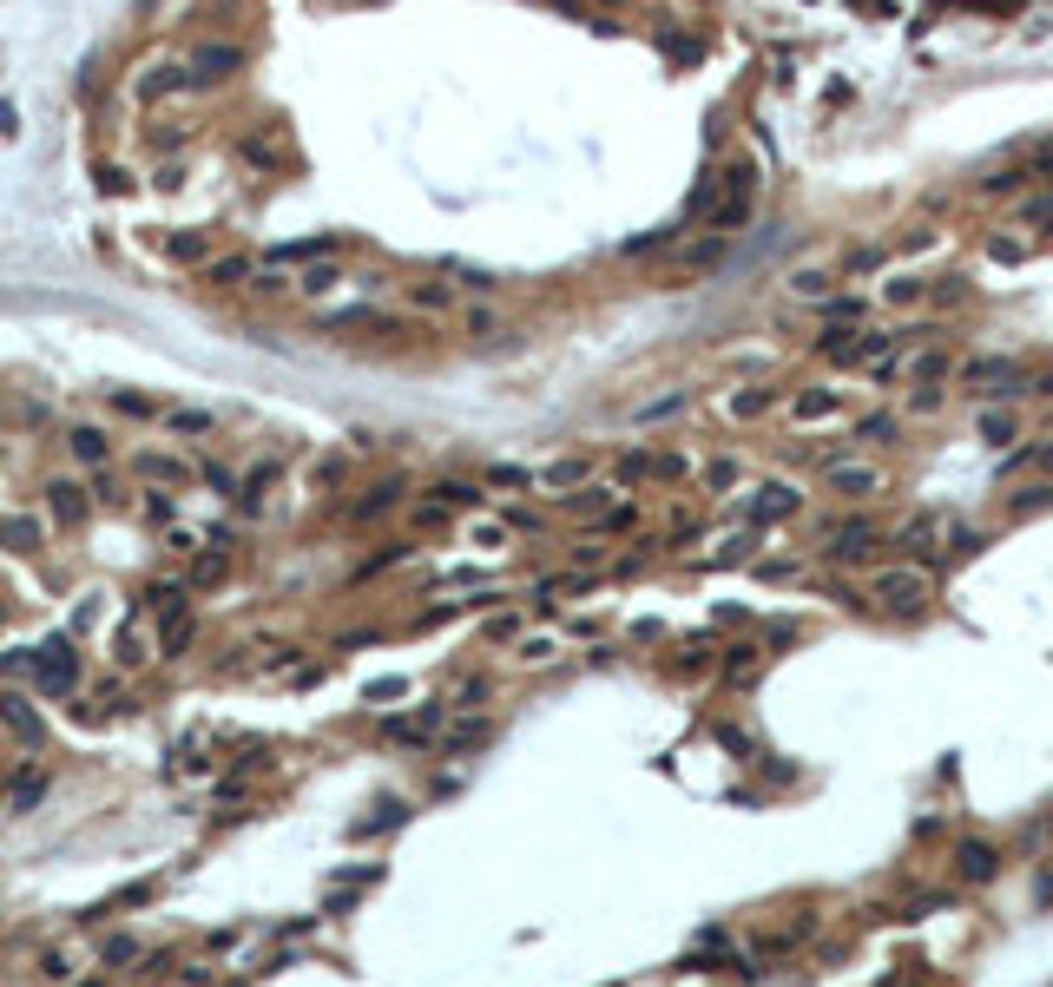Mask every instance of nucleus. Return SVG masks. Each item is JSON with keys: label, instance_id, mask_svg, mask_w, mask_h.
<instances>
[{"label": "nucleus", "instance_id": "52", "mask_svg": "<svg viewBox=\"0 0 1053 987\" xmlns=\"http://www.w3.org/2000/svg\"><path fill=\"white\" fill-rule=\"evenodd\" d=\"M488 487H534L527 468H488Z\"/></svg>", "mask_w": 1053, "mask_h": 987}, {"label": "nucleus", "instance_id": "10", "mask_svg": "<svg viewBox=\"0 0 1053 987\" xmlns=\"http://www.w3.org/2000/svg\"><path fill=\"white\" fill-rule=\"evenodd\" d=\"M343 251V237L336 231H323V237H303V244H277V251H270V264H316V257H336Z\"/></svg>", "mask_w": 1053, "mask_h": 987}, {"label": "nucleus", "instance_id": "60", "mask_svg": "<svg viewBox=\"0 0 1053 987\" xmlns=\"http://www.w3.org/2000/svg\"><path fill=\"white\" fill-rule=\"evenodd\" d=\"M468 329H474V336H494L501 323H494V310H468Z\"/></svg>", "mask_w": 1053, "mask_h": 987}, {"label": "nucleus", "instance_id": "28", "mask_svg": "<svg viewBox=\"0 0 1053 987\" xmlns=\"http://www.w3.org/2000/svg\"><path fill=\"white\" fill-rule=\"evenodd\" d=\"M224 566H231V560H224V547H205L198 560H191L185 586H211V580H224Z\"/></svg>", "mask_w": 1053, "mask_h": 987}, {"label": "nucleus", "instance_id": "54", "mask_svg": "<svg viewBox=\"0 0 1053 987\" xmlns=\"http://www.w3.org/2000/svg\"><path fill=\"white\" fill-rule=\"evenodd\" d=\"M244 158H251V165H277V145L270 139H244Z\"/></svg>", "mask_w": 1053, "mask_h": 987}, {"label": "nucleus", "instance_id": "5", "mask_svg": "<svg viewBox=\"0 0 1053 987\" xmlns=\"http://www.w3.org/2000/svg\"><path fill=\"white\" fill-rule=\"evenodd\" d=\"M86 514H93V487L86 481H47V520L53 527H86Z\"/></svg>", "mask_w": 1053, "mask_h": 987}, {"label": "nucleus", "instance_id": "9", "mask_svg": "<svg viewBox=\"0 0 1053 987\" xmlns=\"http://www.w3.org/2000/svg\"><path fill=\"white\" fill-rule=\"evenodd\" d=\"M586 481H593V461H553V468L534 474V487H540V494H553V501L573 494V487H586Z\"/></svg>", "mask_w": 1053, "mask_h": 987}, {"label": "nucleus", "instance_id": "38", "mask_svg": "<svg viewBox=\"0 0 1053 987\" xmlns=\"http://www.w3.org/2000/svg\"><path fill=\"white\" fill-rule=\"evenodd\" d=\"M981 441H1014V415L1007 408H981Z\"/></svg>", "mask_w": 1053, "mask_h": 987}, {"label": "nucleus", "instance_id": "49", "mask_svg": "<svg viewBox=\"0 0 1053 987\" xmlns=\"http://www.w3.org/2000/svg\"><path fill=\"white\" fill-rule=\"evenodd\" d=\"M126 961H139V941H132V935L106 941V968H126Z\"/></svg>", "mask_w": 1053, "mask_h": 987}, {"label": "nucleus", "instance_id": "24", "mask_svg": "<svg viewBox=\"0 0 1053 987\" xmlns=\"http://www.w3.org/2000/svg\"><path fill=\"white\" fill-rule=\"evenodd\" d=\"M244 290H257V297H290V290H297V283L283 277V270H277V264H257V270H251V277H244Z\"/></svg>", "mask_w": 1053, "mask_h": 987}, {"label": "nucleus", "instance_id": "55", "mask_svg": "<svg viewBox=\"0 0 1053 987\" xmlns=\"http://www.w3.org/2000/svg\"><path fill=\"white\" fill-rule=\"evenodd\" d=\"M705 481H711V487H731V481H738V461H711Z\"/></svg>", "mask_w": 1053, "mask_h": 987}, {"label": "nucleus", "instance_id": "42", "mask_svg": "<svg viewBox=\"0 0 1053 987\" xmlns=\"http://www.w3.org/2000/svg\"><path fill=\"white\" fill-rule=\"evenodd\" d=\"M606 494H613V487H580V494H566V507H573V514H606Z\"/></svg>", "mask_w": 1053, "mask_h": 987}, {"label": "nucleus", "instance_id": "11", "mask_svg": "<svg viewBox=\"0 0 1053 987\" xmlns=\"http://www.w3.org/2000/svg\"><path fill=\"white\" fill-rule=\"evenodd\" d=\"M395 507H402V481H376V487H362V501H349V520H382Z\"/></svg>", "mask_w": 1053, "mask_h": 987}, {"label": "nucleus", "instance_id": "27", "mask_svg": "<svg viewBox=\"0 0 1053 987\" xmlns=\"http://www.w3.org/2000/svg\"><path fill=\"white\" fill-rule=\"evenodd\" d=\"M790 297H830V270H817V264H803V270H790Z\"/></svg>", "mask_w": 1053, "mask_h": 987}, {"label": "nucleus", "instance_id": "20", "mask_svg": "<svg viewBox=\"0 0 1053 987\" xmlns=\"http://www.w3.org/2000/svg\"><path fill=\"white\" fill-rule=\"evenodd\" d=\"M165 428H172V435H211V428H218V415H211V408H165Z\"/></svg>", "mask_w": 1053, "mask_h": 987}, {"label": "nucleus", "instance_id": "46", "mask_svg": "<svg viewBox=\"0 0 1053 987\" xmlns=\"http://www.w3.org/2000/svg\"><path fill=\"white\" fill-rule=\"evenodd\" d=\"M823 316H830V323H856L863 303H856V297H823Z\"/></svg>", "mask_w": 1053, "mask_h": 987}, {"label": "nucleus", "instance_id": "59", "mask_svg": "<svg viewBox=\"0 0 1053 987\" xmlns=\"http://www.w3.org/2000/svg\"><path fill=\"white\" fill-rule=\"evenodd\" d=\"M402 691H409L402 678H382V685H369V705H382V698H402Z\"/></svg>", "mask_w": 1053, "mask_h": 987}, {"label": "nucleus", "instance_id": "15", "mask_svg": "<svg viewBox=\"0 0 1053 987\" xmlns=\"http://www.w3.org/2000/svg\"><path fill=\"white\" fill-rule=\"evenodd\" d=\"M145 606H152L158 619H178V612L191 606V586L185 580H158V586H145Z\"/></svg>", "mask_w": 1053, "mask_h": 987}, {"label": "nucleus", "instance_id": "31", "mask_svg": "<svg viewBox=\"0 0 1053 987\" xmlns=\"http://www.w3.org/2000/svg\"><path fill=\"white\" fill-rule=\"evenodd\" d=\"M402 816H409V803H376V816H362L356 823V836H376V830H395V823H402Z\"/></svg>", "mask_w": 1053, "mask_h": 987}, {"label": "nucleus", "instance_id": "16", "mask_svg": "<svg viewBox=\"0 0 1053 987\" xmlns=\"http://www.w3.org/2000/svg\"><path fill=\"white\" fill-rule=\"evenodd\" d=\"M869 547H876V527H869V520H849V527H836L830 560H863Z\"/></svg>", "mask_w": 1053, "mask_h": 987}, {"label": "nucleus", "instance_id": "39", "mask_svg": "<svg viewBox=\"0 0 1053 987\" xmlns=\"http://www.w3.org/2000/svg\"><path fill=\"white\" fill-rule=\"evenodd\" d=\"M751 547H757V533H738V540H724L705 566H738V560H751Z\"/></svg>", "mask_w": 1053, "mask_h": 987}, {"label": "nucleus", "instance_id": "18", "mask_svg": "<svg viewBox=\"0 0 1053 987\" xmlns=\"http://www.w3.org/2000/svg\"><path fill=\"white\" fill-rule=\"evenodd\" d=\"M764 408H771V389H757V382H744L738 395H724V415H731V422H757Z\"/></svg>", "mask_w": 1053, "mask_h": 987}, {"label": "nucleus", "instance_id": "58", "mask_svg": "<svg viewBox=\"0 0 1053 987\" xmlns=\"http://www.w3.org/2000/svg\"><path fill=\"white\" fill-rule=\"evenodd\" d=\"M205 481L218 487V494H237V474H231V468H218V461H211V468H205Z\"/></svg>", "mask_w": 1053, "mask_h": 987}, {"label": "nucleus", "instance_id": "44", "mask_svg": "<svg viewBox=\"0 0 1053 987\" xmlns=\"http://www.w3.org/2000/svg\"><path fill=\"white\" fill-rule=\"evenodd\" d=\"M988 257H994V264H1021L1027 244H1021V237H988Z\"/></svg>", "mask_w": 1053, "mask_h": 987}, {"label": "nucleus", "instance_id": "6", "mask_svg": "<svg viewBox=\"0 0 1053 987\" xmlns=\"http://www.w3.org/2000/svg\"><path fill=\"white\" fill-rule=\"evenodd\" d=\"M66 455H73L79 468H106V461H112V435H106V428H93V422H73V428H66Z\"/></svg>", "mask_w": 1053, "mask_h": 987}, {"label": "nucleus", "instance_id": "50", "mask_svg": "<svg viewBox=\"0 0 1053 987\" xmlns=\"http://www.w3.org/2000/svg\"><path fill=\"white\" fill-rule=\"evenodd\" d=\"M942 376H948V356H922L915 362V382H922V389H935Z\"/></svg>", "mask_w": 1053, "mask_h": 987}, {"label": "nucleus", "instance_id": "23", "mask_svg": "<svg viewBox=\"0 0 1053 987\" xmlns=\"http://www.w3.org/2000/svg\"><path fill=\"white\" fill-rule=\"evenodd\" d=\"M145 520H152V527H178V501H172V487H145Z\"/></svg>", "mask_w": 1053, "mask_h": 987}, {"label": "nucleus", "instance_id": "19", "mask_svg": "<svg viewBox=\"0 0 1053 987\" xmlns=\"http://www.w3.org/2000/svg\"><path fill=\"white\" fill-rule=\"evenodd\" d=\"M830 487H843V494H882V474L876 468H849V461H830Z\"/></svg>", "mask_w": 1053, "mask_h": 987}, {"label": "nucleus", "instance_id": "13", "mask_svg": "<svg viewBox=\"0 0 1053 987\" xmlns=\"http://www.w3.org/2000/svg\"><path fill=\"white\" fill-rule=\"evenodd\" d=\"M994 869H1001L994 843H961V849H955V876H961V882H988Z\"/></svg>", "mask_w": 1053, "mask_h": 987}, {"label": "nucleus", "instance_id": "35", "mask_svg": "<svg viewBox=\"0 0 1053 987\" xmlns=\"http://www.w3.org/2000/svg\"><path fill=\"white\" fill-rule=\"evenodd\" d=\"M435 501H441V507H481L488 494H481V487H468V481H441V487H435Z\"/></svg>", "mask_w": 1053, "mask_h": 987}, {"label": "nucleus", "instance_id": "17", "mask_svg": "<svg viewBox=\"0 0 1053 987\" xmlns=\"http://www.w3.org/2000/svg\"><path fill=\"white\" fill-rule=\"evenodd\" d=\"M0 718L14 724V731L27 737V744H40V737H47V724L33 718V705H27V698H20V691H7V698H0Z\"/></svg>", "mask_w": 1053, "mask_h": 987}, {"label": "nucleus", "instance_id": "22", "mask_svg": "<svg viewBox=\"0 0 1053 987\" xmlns=\"http://www.w3.org/2000/svg\"><path fill=\"white\" fill-rule=\"evenodd\" d=\"M251 270H257L251 257H237V251H231V257H211V264L198 270V277H205V283H244V277H251Z\"/></svg>", "mask_w": 1053, "mask_h": 987}, {"label": "nucleus", "instance_id": "53", "mask_svg": "<svg viewBox=\"0 0 1053 987\" xmlns=\"http://www.w3.org/2000/svg\"><path fill=\"white\" fill-rule=\"evenodd\" d=\"M448 277H461V290H494L488 270H468V264H448Z\"/></svg>", "mask_w": 1053, "mask_h": 987}, {"label": "nucleus", "instance_id": "61", "mask_svg": "<svg viewBox=\"0 0 1053 987\" xmlns=\"http://www.w3.org/2000/svg\"><path fill=\"white\" fill-rule=\"evenodd\" d=\"M889 297H896V303H915V297H922V283L902 277V283H889Z\"/></svg>", "mask_w": 1053, "mask_h": 987}, {"label": "nucleus", "instance_id": "4", "mask_svg": "<svg viewBox=\"0 0 1053 987\" xmlns=\"http://www.w3.org/2000/svg\"><path fill=\"white\" fill-rule=\"evenodd\" d=\"M172 93H191V66H178V60H152L132 79V99H139V106H158V99H172Z\"/></svg>", "mask_w": 1053, "mask_h": 987}, {"label": "nucleus", "instance_id": "62", "mask_svg": "<svg viewBox=\"0 0 1053 987\" xmlns=\"http://www.w3.org/2000/svg\"><path fill=\"white\" fill-rule=\"evenodd\" d=\"M40 974H47V981H66L73 968H66V955H47V961H40Z\"/></svg>", "mask_w": 1053, "mask_h": 987}, {"label": "nucleus", "instance_id": "36", "mask_svg": "<svg viewBox=\"0 0 1053 987\" xmlns=\"http://www.w3.org/2000/svg\"><path fill=\"white\" fill-rule=\"evenodd\" d=\"M724 244H731V237H724V231L698 237V244H685V264H692V270H698V264H718V257H724Z\"/></svg>", "mask_w": 1053, "mask_h": 987}, {"label": "nucleus", "instance_id": "12", "mask_svg": "<svg viewBox=\"0 0 1053 987\" xmlns=\"http://www.w3.org/2000/svg\"><path fill=\"white\" fill-rule=\"evenodd\" d=\"M165 257H172V264L205 270V264H211V237H205V231H165Z\"/></svg>", "mask_w": 1053, "mask_h": 987}, {"label": "nucleus", "instance_id": "51", "mask_svg": "<svg viewBox=\"0 0 1053 987\" xmlns=\"http://www.w3.org/2000/svg\"><path fill=\"white\" fill-rule=\"evenodd\" d=\"M896 435V415H869L863 428H856V441H889Z\"/></svg>", "mask_w": 1053, "mask_h": 987}, {"label": "nucleus", "instance_id": "14", "mask_svg": "<svg viewBox=\"0 0 1053 987\" xmlns=\"http://www.w3.org/2000/svg\"><path fill=\"white\" fill-rule=\"evenodd\" d=\"M40 540H47V527H40L33 514L0 520V547H7V553H40Z\"/></svg>", "mask_w": 1053, "mask_h": 987}, {"label": "nucleus", "instance_id": "30", "mask_svg": "<svg viewBox=\"0 0 1053 987\" xmlns=\"http://www.w3.org/2000/svg\"><path fill=\"white\" fill-rule=\"evenodd\" d=\"M106 402L119 408V415H132V422H152V415H165L158 402H145V395H132V389H106Z\"/></svg>", "mask_w": 1053, "mask_h": 987}, {"label": "nucleus", "instance_id": "8", "mask_svg": "<svg viewBox=\"0 0 1053 987\" xmlns=\"http://www.w3.org/2000/svg\"><path fill=\"white\" fill-rule=\"evenodd\" d=\"M803 507V494L790 481H764V487H751V520H790Z\"/></svg>", "mask_w": 1053, "mask_h": 987}, {"label": "nucleus", "instance_id": "7", "mask_svg": "<svg viewBox=\"0 0 1053 987\" xmlns=\"http://www.w3.org/2000/svg\"><path fill=\"white\" fill-rule=\"evenodd\" d=\"M132 474H139V481H152V487H185L191 474V461H178V455H158V448H145V455H132Z\"/></svg>", "mask_w": 1053, "mask_h": 987}, {"label": "nucleus", "instance_id": "47", "mask_svg": "<svg viewBox=\"0 0 1053 987\" xmlns=\"http://www.w3.org/2000/svg\"><path fill=\"white\" fill-rule=\"evenodd\" d=\"M1027 224H1034V231H1053V191L1027 198Z\"/></svg>", "mask_w": 1053, "mask_h": 987}, {"label": "nucleus", "instance_id": "56", "mask_svg": "<svg viewBox=\"0 0 1053 987\" xmlns=\"http://www.w3.org/2000/svg\"><path fill=\"white\" fill-rule=\"evenodd\" d=\"M909 408H915V415H935V408H942V389H915Z\"/></svg>", "mask_w": 1053, "mask_h": 987}, {"label": "nucleus", "instance_id": "25", "mask_svg": "<svg viewBox=\"0 0 1053 987\" xmlns=\"http://www.w3.org/2000/svg\"><path fill=\"white\" fill-rule=\"evenodd\" d=\"M93 178H99V191H106V198H132V185H139V178H132L126 165H112V158H99Z\"/></svg>", "mask_w": 1053, "mask_h": 987}, {"label": "nucleus", "instance_id": "63", "mask_svg": "<svg viewBox=\"0 0 1053 987\" xmlns=\"http://www.w3.org/2000/svg\"><path fill=\"white\" fill-rule=\"evenodd\" d=\"M14 132H20V112H14V106H0V139H14Z\"/></svg>", "mask_w": 1053, "mask_h": 987}, {"label": "nucleus", "instance_id": "21", "mask_svg": "<svg viewBox=\"0 0 1053 987\" xmlns=\"http://www.w3.org/2000/svg\"><path fill=\"white\" fill-rule=\"evenodd\" d=\"M409 303H415V310H435V316L455 310V283H435V277H428V283H415V290H409Z\"/></svg>", "mask_w": 1053, "mask_h": 987}, {"label": "nucleus", "instance_id": "41", "mask_svg": "<svg viewBox=\"0 0 1053 987\" xmlns=\"http://www.w3.org/2000/svg\"><path fill=\"white\" fill-rule=\"evenodd\" d=\"M40 790H47V777H40V770H27V777H20L7 797H14V810H33V803H40Z\"/></svg>", "mask_w": 1053, "mask_h": 987}, {"label": "nucleus", "instance_id": "48", "mask_svg": "<svg viewBox=\"0 0 1053 987\" xmlns=\"http://www.w3.org/2000/svg\"><path fill=\"white\" fill-rule=\"evenodd\" d=\"M93 474H99V481H93V507H119V501H126V494H119V481H112L106 468H93Z\"/></svg>", "mask_w": 1053, "mask_h": 987}, {"label": "nucleus", "instance_id": "26", "mask_svg": "<svg viewBox=\"0 0 1053 987\" xmlns=\"http://www.w3.org/2000/svg\"><path fill=\"white\" fill-rule=\"evenodd\" d=\"M336 283H343V270H336V264H316V270H303V277H297V297L316 303V297H330Z\"/></svg>", "mask_w": 1053, "mask_h": 987}, {"label": "nucleus", "instance_id": "34", "mask_svg": "<svg viewBox=\"0 0 1053 987\" xmlns=\"http://www.w3.org/2000/svg\"><path fill=\"white\" fill-rule=\"evenodd\" d=\"M830 415H836V395H830V389H823V395H817V389L797 395V422H830Z\"/></svg>", "mask_w": 1053, "mask_h": 987}, {"label": "nucleus", "instance_id": "33", "mask_svg": "<svg viewBox=\"0 0 1053 987\" xmlns=\"http://www.w3.org/2000/svg\"><path fill=\"white\" fill-rule=\"evenodd\" d=\"M112 658H119V665L132 672V665H145V658H152V645H145V632H139V626H126V632H119V652H112Z\"/></svg>", "mask_w": 1053, "mask_h": 987}, {"label": "nucleus", "instance_id": "2", "mask_svg": "<svg viewBox=\"0 0 1053 987\" xmlns=\"http://www.w3.org/2000/svg\"><path fill=\"white\" fill-rule=\"evenodd\" d=\"M33 685L47 691V698H66V691L79 685V652H73V639H47L40 652H33Z\"/></svg>", "mask_w": 1053, "mask_h": 987}, {"label": "nucleus", "instance_id": "43", "mask_svg": "<svg viewBox=\"0 0 1053 987\" xmlns=\"http://www.w3.org/2000/svg\"><path fill=\"white\" fill-rule=\"evenodd\" d=\"M185 645H191V612H178V619H165V652L178 658Z\"/></svg>", "mask_w": 1053, "mask_h": 987}, {"label": "nucleus", "instance_id": "3", "mask_svg": "<svg viewBox=\"0 0 1053 987\" xmlns=\"http://www.w3.org/2000/svg\"><path fill=\"white\" fill-rule=\"evenodd\" d=\"M244 60H251L244 47H231V40H211V47H198L185 66H191V86H224V79L244 73Z\"/></svg>", "mask_w": 1053, "mask_h": 987}, {"label": "nucleus", "instance_id": "29", "mask_svg": "<svg viewBox=\"0 0 1053 987\" xmlns=\"http://www.w3.org/2000/svg\"><path fill=\"white\" fill-rule=\"evenodd\" d=\"M757 678V645H731V658H724V685H751Z\"/></svg>", "mask_w": 1053, "mask_h": 987}, {"label": "nucleus", "instance_id": "37", "mask_svg": "<svg viewBox=\"0 0 1053 987\" xmlns=\"http://www.w3.org/2000/svg\"><path fill=\"white\" fill-rule=\"evenodd\" d=\"M1053 507V487H1027V494H1014V501H1007V514L1021 520V514H1047Z\"/></svg>", "mask_w": 1053, "mask_h": 987}, {"label": "nucleus", "instance_id": "45", "mask_svg": "<svg viewBox=\"0 0 1053 987\" xmlns=\"http://www.w3.org/2000/svg\"><path fill=\"white\" fill-rule=\"evenodd\" d=\"M968 382H1014V362H975V369H968Z\"/></svg>", "mask_w": 1053, "mask_h": 987}, {"label": "nucleus", "instance_id": "32", "mask_svg": "<svg viewBox=\"0 0 1053 987\" xmlns=\"http://www.w3.org/2000/svg\"><path fill=\"white\" fill-rule=\"evenodd\" d=\"M488 731H494L488 718H461L455 731H448V751H474V744H488Z\"/></svg>", "mask_w": 1053, "mask_h": 987}, {"label": "nucleus", "instance_id": "57", "mask_svg": "<svg viewBox=\"0 0 1053 987\" xmlns=\"http://www.w3.org/2000/svg\"><path fill=\"white\" fill-rule=\"evenodd\" d=\"M1021 461H1034V468H1047V474H1053V441H1047V448H1027V455H1014L1007 468H1021Z\"/></svg>", "mask_w": 1053, "mask_h": 987}, {"label": "nucleus", "instance_id": "40", "mask_svg": "<svg viewBox=\"0 0 1053 987\" xmlns=\"http://www.w3.org/2000/svg\"><path fill=\"white\" fill-rule=\"evenodd\" d=\"M678 408H685V395H678V389H672V395H652V402L639 408V422L652 428V422H665V415H678Z\"/></svg>", "mask_w": 1053, "mask_h": 987}, {"label": "nucleus", "instance_id": "1", "mask_svg": "<svg viewBox=\"0 0 1053 987\" xmlns=\"http://www.w3.org/2000/svg\"><path fill=\"white\" fill-rule=\"evenodd\" d=\"M869 599L882 612H896V619H915L928 606V573L922 566H882L876 580H869Z\"/></svg>", "mask_w": 1053, "mask_h": 987}]
</instances>
